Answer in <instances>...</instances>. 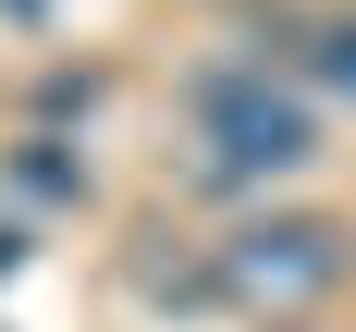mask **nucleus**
I'll use <instances>...</instances> for the list:
<instances>
[{"label": "nucleus", "instance_id": "nucleus-3", "mask_svg": "<svg viewBox=\"0 0 356 332\" xmlns=\"http://www.w3.org/2000/svg\"><path fill=\"white\" fill-rule=\"evenodd\" d=\"M320 74H332V86L356 99V25H332V37H320Z\"/></svg>", "mask_w": 356, "mask_h": 332}, {"label": "nucleus", "instance_id": "nucleus-4", "mask_svg": "<svg viewBox=\"0 0 356 332\" xmlns=\"http://www.w3.org/2000/svg\"><path fill=\"white\" fill-rule=\"evenodd\" d=\"M0 271H13V246H0Z\"/></svg>", "mask_w": 356, "mask_h": 332}, {"label": "nucleus", "instance_id": "nucleus-2", "mask_svg": "<svg viewBox=\"0 0 356 332\" xmlns=\"http://www.w3.org/2000/svg\"><path fill=\"white\" fill-rule=\"evenodd\" d=\"M332 283H344V234L332 221H246L221 246V295L246 320H307Z\"/></svg>", "mask_w": 356, "mask_h": 332}, {"label": "nucleus", "instance_id": "nucleus-1", "mask_svg": "<svg viewBox=\"0 0 356 332\" xmlns=\"http://www.w3.org/2000/svg\"><path fill=\"white\" fill-rule=\"evenodd\" d=\"M197 136H209V173L221 184H270V173H295V160L320 148V123H307V99L270 86V74H209Z\"/></svg>", "mask_w": 356, "mask_h": 332}]
</instances>
